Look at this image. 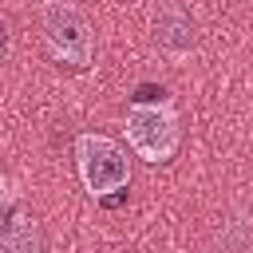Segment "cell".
<instances>
[{
  "mask_svg": "<svg viewBox=\"0 0 253 253\" xmlns=\"http://www.w3.org/2000/svg\"><path fill=\"white\" fill-rule=\"evenodd\" d=\"M0 253H40L36 225H28L24 217H16V221L0 233Z\"/></svg>",
  "mask_w": 253,
  "mask_h": 253,
  "instance_id": "5b68a950",
  "label": "cell"
},
{
  "mask_svg": "<svg viewBox=\"0 0 253 253\" xmlns=\"http://www.w3.org/2000/svg\"><path fill=\"white\" fill-rule=\"evenodd\" d=\"M154 40H158L162 51L186 55V51H194V43H198V28H194V20H190L182 8H166V12H158V20H154Z\"/></svg>",
  "mask_w": 253,
  "mask_h": 253,
  "instance_id": "277c9868",
  "label": "cell"
},
{
  "mask_svg": "<svg viewBox=\"0 0 253 253\" xmlns=\"http://www.w3.org/2000/svg\"><path fill=\"white\" fill-rule=\"evenodd\" d=\"M43 36L51 43V51L75 67H87L91 63V32H87V20L79 16L75 4L67 0H43Z\"/></svg>",
  "mask_w": 253,
  "mask_h": 253,
  "instance_id": "7a4b0ae2",
  "label": "cell"
},
{
  "mask_svg": "<svg viewBox=\"0 0 253 253\" xmlns=\"http://www.w3.org/2000/svg\"><path fill=\"white\" fill-rule=\"evenodd\" d=\"M126 138L146 162H166L178 150V119L166 107H130Z\"/></svg>",
  "mask_w": 253,
  "mask_h": 253,
  "instance_id": "3957f363",
  "label": "cell"
},
{
  "mask_svg": "<svg viewBox=\"0 0 253 253\" xmlns=\"http://www.w3.org/2000/svg\"><path fill=\"white\" fill-rule=\"evenodd\" d=\"M75 158H79V178H83L87 194H95V198H103L111 190H123L130 182L126 154L119 150V142H111L103 134H79Z\"/></svg>",
  "mask_w": 253,
  "mask_h": 253,
  "instance_id": "6da1fadb",
  "label": "cell"
},
{
  "mask_svg": "<svg viewBox=\"0 0 253 253\" xmlns=\"http://www.w3.org/2000/svg\"><path fill=\"white\" fill-rule=\"evenodd\" d=\"M4 198H8V186H4V178H0V206H4Z\"/></svg>",
  "mask_w": 253,
  "mask_h": 253,
  "instance_id": "8992f818",
  "label": "cell"
}]
</instances>
